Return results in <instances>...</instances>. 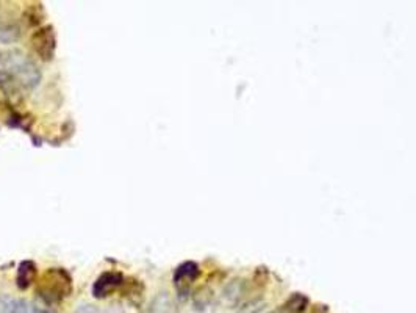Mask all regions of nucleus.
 <instances>
[{"label": "nucleus", "instance_id": "1", "mask_svg": "<svg viewBox=\"0 0 416 313\" xmlns=\"http://www.w3.org/2000/svg\"><path fill=\"white\" fill-rule=\"evenodd\" d=\"M0 67L8 71L19 82V85L28 91L36 88L42 79L41 69L36 66V63L20 50L0 53Z\"/></svg>", "mask_w": 416, "mask_h": 313}, {"label": "nucleus", "instance_id": "2", "mask_svg": "<svg viewBox=\"0 0 416 313\" xmlns=\"http://www.w3.org/2000/svg\"><path fill=\"white\" fill-rule=\"evenodd\" d=\"M72 277L65 268H50L36 285V296L46 305H56L72 293Z\"/></svg>", "mask_w": 416, "mask_h": 313}, {"label": "nucleus", "instance_id": "3", "mask_svg": "<svg viewBox=\"0 0 416 313\" xmlns=\"http://www.w3.org/2000/svg\"><path fill=\"white\" fill-rule=\"evenodd\" d=\"M33 52L42 61H52L56 52V33L53 25H44L36 29L30 36Z\"/></svg>", "mask_w": 416, "mask_h": 313}, {"label": "nucleus", "instance_id": "4", "mask_svg": "<svg viewBox=\"0 0 416 313\" xmlns=\"http://www.w3.org/2000/svg\"><path fill=\"white\" fill-rule=\"evenodd\" d=\"M199 274H200L199 265L194 262H183L174 269L172 282L180 301H185L189 296V293H191V283L199 277Z\"/></svg>", "mask_w": 416, "mask_h": 313}, {"label": "nucleus", "instance_id": "5", "mask_svg": "<svg viewBox=\"0 0 416 313\" xmlns=\"http://www.w3.org/2000/svg\"><path fill=\"white\" fill-rule=\"evenodd\" d=\"M125 282V276L119 271H105L97 277L93 285V296L96 299L108 297L113 291L119 290Z\"/></svg>", "mask_w": 416, "mask_h": 313}, {"label": "nucleus", "instance_id": "6", "mask_svg": "<svg viewBox=\"0 0 416 313\" xmlns=\"http://www.w3.org/2000/svg\"><path fill=\"white\" fill-rule=\"evenodd\" d=\"M36 274H38V266L33 260L20 262L17 266V273H16V287L20 291L28 290L34 283Z\"/></svg>", "mask_w": 416, "mask_h": 313}, {"label": "nucleus", "instance_id": "7", "mask_svg": "<svg viewBox=\"0 0 416 313\" xmlns=\"http://www.w3.org/2000/svg\"><path fill=\"white\" fill-rule=\"evenodd\" d=\"M0 89L10 99L11 107L16 100H22V86L19 85V82L8 71H5L2 67H0Z\"/></svg>", "mask_w": 416, "mask_h": 313}, {"label": "nucleus", "instance_id": "8", "mask_svg": "<svg viewBox=\"0 0 416 313\" xmlns=\"http://www.w3.org/2000/svg\"><path fill=\"white\" fill-rule=\"evenodd\" d=\"M147 313H179V309L167 291H160L152 297Z\"/></svg>", "mask_w": 416, "mask_h": 313}, {"label": "nucleus", "instance_id": "9", "mask_svg": "<svg viewBox=\"0 0 416 313\" xmlns=\"http://www.w3.org/2000/svg\"><path fill=\"white\" fill-rule=\"evenodd\" d=\"M121 293L122 296H125L132 304H141V301H143V296H144V283L141 282L139 279H135V277H132V279H127L125 277V282L124 285L121 287Z\"/></svg>", "mask_w": 416, "mask_h": 313}, {"label": "nucleus", "instance_id": "10", "mask_svg": "<svg viewBox=\"0 0 416 313\" xmlns=\"http://www.w3.org/2000/svg\"><path fill=\"white\" fill-rule=\"evenodd\" d=\"M44 17H46V11H44L42 3H30L28 6H25V10L22 11V20L27 27H30V29H39V25L42 24Z\"/></svg>", "mask_w": 416, "mask_h": 313}, {"label": "nucleus", "instance_id": "11", "mask_svg": "<svg viewBox=\"0 0 416 313\" xmlns=\"http://www.w3.org/2000/svg\"><path fill=\"white\" fill-rule=\"evenodd\" d=\"M244 291H246V282L243 279H233L224 287L222 295H224V299L229 304L235 305L239 302V299L243 297Z\"/></svg>", "mask_w": 416, "mask_h": 313}, {"label": "nucleus", "instance_id": "12", "mask_svg": "<svg viewBox=\"0 0 416 313\" xmlns=\"http://www.w3.org/2000/svg\"><path fill=\"white\" fill-rule=\"evenodd\" d=\"M6 125L11 129H22L27 133H30L32 125H33V117L28 113H19L16 110H11L8 119H6Z\"/></svg>", "mask_w": 416, "mask_h": 313}, {"label": "nucleus", "instance_id": "13", "mask_svg": "<svg viewBox=\"0 0 416 313\" xmlns=\"http://www.w3.org/2000/svg\"><path fill=\"white\" fill-rule=\"evenodd\" d=\"M307 307H308V297L300 293L291 295L283 304V310L286 313H304Z\"/></svg>", "mask_w": 416, "mask_h": 313}, {"label": "nucleus", "instance_id": "14", "mask_svg": "<svg viewBox=\"0 0 416 313\" xmlns=\"http://www.w3.org/2000/svg\"><path fill=\"white\" fill-rule=\"evenodd\" d=\"M27 301L16 299L10 295H0V313H22Z\"/></svg>", "mask_w": 416, "mask_h": 313}, {"label": "nucleus", "instance_id": "15", "mask_svg": "<svg viewBox=\"0 0 416 313\" xmlns=\"http://www.w3.org/2000/svg\"><path fill=\"white\" fill-rule=\"evenodd\" d=\"M20 38V27L16 24H6L3 27H0V41L3 44H11L16 43V41Z\"/></svg>", "mask_w": 416, "mask_h": 313}, {"label": "nucleus", "instance_id": "16", "mask_svg": "<svg viewBox=\"0 0 416 313\" xmlns=\"http://www.w3.org/2000/svg\"><path fill=\"white\" fill-rule=\"evenodd\" d=\"M210 297H211V295L208 293L207 290L197 291V295H194V305H196V307L205 309L208 305V302H210Z\"/></svg>", "mask_w": 416, "mask_h": 313}, {"label": "nucleus", "instance_id": "17", "mask_svg": "<svg viewBox=\"0 0 416 313\" xmlns=\"http://www.w3.org/2000/svg\"><path fill=\"white\" fill-rule=\"evenodd\" d=\"M22 313H53V312L49 310V309H41V307H38V305H33V304L25 302Z\"/></svg>", "mask_w": 416, "mask_h": 313}, {"label": "nucleus", "instance_id": "18", "mask_svg": "<svg viewBox=\"0 0 416 313\" xmlns=\"http://www.w3.org/2000/svg\"><path fill=\"white\" fill-rule=\"evenodd\" d=\"M75 313H99V312H97V309L94 307V305L86 304V305H80Z\"/></svg>", "mask_w": 416, "mask_h": 313}, {"label": "nucleus", "instance_id": "19", "mask_svg": "<svg viewBox=\"0 0 416 313\" xmlns=\"http://www.w3.org/2000/svg\"><path fill=\"white\" fill-rule=\"evenodd\" d=\"M272 313H274V312H272Z\"/></svg>", "mask_w": 416, "mask_h": 313}]
</instances>
